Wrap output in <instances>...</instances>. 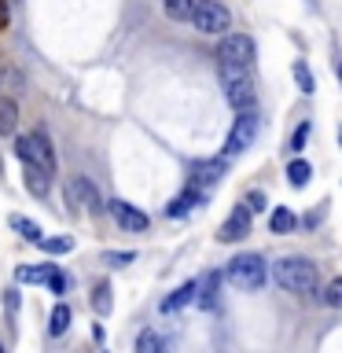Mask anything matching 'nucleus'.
Returning a JSON list of instances; mask_svg holds the SVG:
<instances>
[{
    "instance_id": "1",
    "label": "nucleus",
    "mask_w": 342,
    "mask_h": 353,
    "mask_svg": "<svg viewBox=\"0 0 342 353\" xmlns=\"http://www.w3.org/2000/svg\"><path fill=\"white\" fill-rule=\"evenodd\" d=\"M272 276H276V283H280L283 291L302 294V298H313L316 287H320V272L309 258H280L272 265Z\"/></svg>"
},
{
    "instance_id": "2",
    "label": "nucleus",
    "mask_w": 342,
    "mask_h": 353,
    "mask_svg": "<svg viewBox=\"0 0 342 353\" xmlns=\"http://www.w3.org/2000/svg\"><path fill=\"white\" fill-rule=\"evenodd\" d=\"M228 283L239 287V291H261L265 280H269V265H265L261 254H236V258L228 261Z\"/></svg>"
},
{
    "instance_id": "3",
    "label": "nucleus",
    "mask_w": 342,
    "mask_h": 353,
    "mask_svg": "<svg viewBox=\"0 0 342 353\" xmlns=\"http://www.w3.org/2000/svg\"><path fill=\"white\" fill-rule=\"evenodd\" d=\"M221 81H225V99L232 110H254L258 107V92L247 77V66H221Z\"/></svg>"
},
{
    "instance_id": "4",
    "label": "nucleus",
    "mask_w": 342,
    "mask_h": 353,
    "mask_svg": "<svg viewBox=\"0 0 342 353\" xmlns=\"http://www.w3.org/2000/svg\"><path fill=\"white\" fill-rule=\"evenodd\" d=\"M15 154L22 162L55 173V151H52V143H48L44 132H22V137H15Z\"/></svg>"
},
{
    "instance_id": "5",
    "label": "nucleus",
    "mask_w": 342,
    "mask_h": 353,
    "mask_svg": "<svg viewBox=\"0 0 342 353\" xmlns=\"http://www.w3.org/2000/svg\"><path fill=\"white\" fill-rule=\"evenodd\" d=\"M236 125H232L228 132V143H225V159H236V154H243L250 148L254 140H258V132H261V121L254 110H236Z\"/></svg>"
},
{
    "instance_id": "6",
    "label": "nucleus",
    "mask_w": 342,
    "mask_h": 353,
    "mask_svg": "<svg viewBox=\"0 0 342 353\" xmlns=\"http://www.w3.org/2000/svg\"><path fill=\"white\" fill-rule=\"evenodd\" d=\"M188 19L195 22L199 33H225L232 26L228 8L217 4V0H195V8H192V15H188Z\"/></svg>"
},
{
    "instance_id": "7",
    "label": "nucleus",
    "mask_w": 342,
    "mask_h": 353,
    "mask_svg": "<svg viewBox=\"0 0 342 353\" xmlns=\"http://www.w3.org/2000/svg\"><path fill=\"white\" fill-rule=\"evenodd\" d=\"M254 37L247 33H225V41L217 44V59L221 66H250L254 63Z\"/></svg>"
},
{
    "instance_id": "8",
    "label": "nucleus",
    "mask_w": 342,
    "mask_h": 353,
    "mask_svg": "<svg viewBox=\"0 0 342 353\" xmlns=\"http://www.w3.org/2000/svg\"><path fill=\"white\" fill-rule=\"evenodd\" d=\"M66 203H70V210H85V214H99V195L96 188L88 184V176H70L66 181Z\"/></svg>"
},
{
    "instance_id": "9",
    "label": "nucleus",
    "mask_w": 342,
    "mask_h": 353,
    "mask_svg": "<svg viewBox=\"0 0 342 353\" xmlns=\"http://www.w3.org/2000/svg\"><path fill=\"white\" fill-rule=\"evenodd\" d=\"M107 214L114 217L125 232H143V228H148V214H143V210H137V206H129L125 199H110V203H107Z\"/></svg>"
},
{
    "instance_id": "10",
    "label": "nucleus",
    "mask_w": 342,
    "mask_h": 353,
    "mask_svg": "<svg viewBox=\"0 0 342 353\" xmlns=\"http://www.w3.org/2000/svg\"><path fill=\"white\" fill-rule=\"evenodd\" d=\"M243 236H250V210H247V203H239L236 210H232V214L225 217V225H221V232H217L221 243H236Z\"/></svg>"
},
{
    "instance_id": "11",
    "label": "nucleus",
    "mask_w": 342,
    "mask_h": 353,
    "mask_svg": "<svg viewBox=\"0 0 342 353\" xmlns=\"http://www.w3.org/2000/svg\"><path fill=\"white\" fill-rule=\"evenodd\" d=\"M221 176H225V159L195 162V170H192V188H195V192H203V195H210V188H214Z\"/></svg>"
},
{
    "instance_id": "12",
    "label": "nucleus",
    "mask_w": 342,
    "mask_h": 353,
    "mask_svg": "<svg viewBox=\"0 0 342 353\" xmlns=\"http://www.w3.org/2000/svg\"><path fill=\"white\" fill-rule=\"evenodd\" d=\"M26 170H22V181H26V192L33 199H48L52 192V173L48 170H41V165H30V162H22Z\"/></svg>"
},
{
    "instance_id": "13",
    "label": "nucleus",
    "mask_w": 342,
    "mask_h": 353,
    "mask_svg": "<svg viewBox=\"0 0 342 353\" xmlns=\"http://www.w3.org/2000/svg\"><path fill=\"white\" fill-rule=\"evenodd\" d=\"M203 203H206V195H203V192H195V188H188L184 195H177L173 203L165 206V217H184L192 206H203Z\"/></svg>"
},
{
    "instance_id": "14",
    "label": "nucleus",
    "mask_w": 342,
    "mask_h": 353,
    "mask_svg": "<svg viewBox=\"0 0 342 353\" xmlns=\"http://www.w3.org/2000/svg\"><path fill=\"white\" fill-rule=\"evenodd\" d=\"M188 302H195V280H188L184 287H177L170 298H162V313H177V309H184Z\"/></svg>"
},
{
    "instance_id": "15",
    "label": "nucleus",
    "mask_w": 342,
    "mask_h": 353,
    "mask_svg": "<svg viewBox=\"0 0 342 353\" xmlns=\"http://www.w3.org/2000/svg\"><path fill=\"white\" fill-rule=\"evenodd\" d=\"M55 272V265H22L15 272L19 283H48V276Z\"/></svg>"
},
{
    "instance_id": "16",
    "label": "nucleus",
    "mask_w": 342,
    "mask_h": 353,
    "mask_svg": "<svg viewBox=\"0 0 342 353\" xmlns=\"http://www.w3.org/2000/svg\"><path fill=\"white\" fill-rule=\"evenodd\" d=\"M15 129H19V103L4 96V99H0V132H8V137H11Z\"/></svg>"
},
{
    "instance_id": "17",
    "label": "nucleus",
    "mask_w": 342,
    "mask_h": 353,
    "mask_svg": "<svg viewBox=\"0 0 342 353\" xmlns=\"http://www.w3.org/2000/svg\"><path fill=\"white\" fill-rule=\"evenodd\" d=\"M294 225H298V221H294V214H291L287 206H276V210H272V217H269V228L276 232V236H287V232H291Z\"/></svg>"
},
{
    "instance_id": "18",
    "label": "nucleus",
    "mask_w": 342,
    "mask_h": 353,
    "mask_svg": "<svg viewBox=\"0 0 342 353\" xmlns=\"http://www.w3.org/2000/svg\"><path fill=\"white\" fill-rule=\"evenodd\" d=\"M92 309H96V316H110L114 298H110V287H107V283H96V287H92Z\"/></svg>"
},
{
    "instance_id": "19",
    "label": "nucleus",
    "mask_w": 342,
    "mask_h": 353,
    "mask_svg": "<svg viewBox=\"0 0 342 353\" xmlns=\"http://www.w3.org/2000/svg\"><path fill=\"white\" fill-rule=\"evenodd\" d=\"M37 247L44 250V254H70L74 250V239L70 236H48V239H37Z\"/></svg>"
},
{
    "instance_id": "20",
    "label": "nucleus",
    "mask_w": 342,
    "mask_h": 353,
    "mask_svg": "<svg viewBox=\"0 0 342 353\" xmlns=\"http://www.w3.org/2000/svg\"><path fill=\"white\" fill-rule=\"evenodd\" d=\"M309 176H313V165H309L305 159H294L291 165H287V181H291L294 188H302Z\"/></svg>"
},
{
    "instance_id": "21",
    "label": "nucleus",
    "mask_w": 342,
    "mask_h": 353,
    "mask_svg": "<svg viewBox=\"0 0 342 353\" xmlns=\"http://www.w3.org/2000/svg\"><path fill=\"white\" fill-rule=\"evenodd\" d=\"M66 327H70V309H66L63 302L59 305H55L52 309V320H48V331H52V335H63V331Z\"/></svg>"
},
{
    "instance_id": "22",
    "label": "nucleus",
    "mask_w": 342,
    "mask_h": 353,
    "mask_svg": "<svg viewBox=\"0 0 342 353\" xmlns=\"http://www.w3.org/2000/svg\"><path fill=\"white\" fill-rule=\"evenodd\" d=\"M11 228H15V232H22V236H26L30 243H37V239H41V228L33 225L30 217H19V214H11Z\"/></svg>"
},
{
    "instance_id": "23",
    "label": "nucleus",
    "mask_w": 342,
    "mask_h": 353,
    "mask_svg": "<svg viewBox=\"0 0 342 353\" xmlns=\"http://www.w3.org/2000/svg\"><path fill=\"white\" fill-rule=\"evenodd\" d=\"M162 8H165V15H170V19H188V15H192V8H195V0H162Z\"/></svg>"
},
{
    "instance_id": "24",
    "label": "nucleus",
    "mask_w": 342,
    "mask_h": 353,
    "mask_svg": "<svg viewBox=\"0 0 342 353\" xmlns=\"http://www.w3.org/2000/svg\"><path fill=\"white\" fill-rule=\"evenodd\" d=\"M137 350L140 353H151V350H165V339H159L154 331H143V335L137 339Z\"/></svg>"
},
{
    "instance_id": "25",
    "label": "nucleus",
    "mask_w": 342,
    "mask_h": 353,
    "mask_svg": "<svg viewBox=\"0 0 342 353\" xmlns=\"http://www.w3.org/2000/svg\"><path fill=\"white\" fill-rule=\"evenodd\" d=\"M294 81H298L302 92H313V88H316V81H313V74H309L305 63H294Z\"/></svg>"
},
{
    "instance_id": "26",
    "label": "nucleus",
    "mask_w": 342,
    "mask_h": 353,
    "mask_svg": "<svg viewBox=\"0 0 342 353\" xmlns=\"http://www.w3.org/2000/svg\"><path fill=\"white\" fill-rule=\"evenodd\" d=\"M324 302H328L331 309H339V305H342V280H331V283H328V291H324Z\"/></svg>"
},
{
    "instance_id": "27",
    "label": "nucleus",
    "mask_w": 342,
    "mask_h": 353,
    "mask_svg": "<svg viewBox=\"0 0 342 353\" xmlns=\"http://www.w3.org/2000/svg\"><path fill=\"white\" fill-rule=\"evenodd\" d=\"M137 261V254L132 250H107V265H114V269H121V265Z\"/></svg>"
},
{
    "instance_id": "28",
    "label": "nucleus",
    "mask_w": 342,
    "mask_h": 353,
    "mask_svg": "<svg viewBox=\"0 0 342 353\" xmlns=\"http://www.w3.org/2000/svg\"><path fill=\"white\" fill-rule=\"evenodd\" d=\"M305 140H309V121H302V125H298V129H294V140H291V151L298 154V151H302V148H305Z\"/></svg>"
},
{
    "instance_id": "29",
    "label": "nucleus",
    "mask_w": 342,
    "mask_h": 353,
    "mask_svg": "<svg viewBox=\"0 0 342 353\" xmlns=\"http://www.w3.org/2000/svg\"><path fill=\"white\" fill-rule=\"evenodd\" d=\"M4 313H8V320H15V313H19V294L15 291H4Z\"/></svg>"
},
{
    "instance_id": "30",
    "label": "nucleus",
    "mask_w": 342,
    "mask_h": 353,
    "mask_svg": "<svg viewBox=\"0 0 342 353\" xmlns=\"http://www.w3.org/2000/svg\"><path fill=\"white\" fill-rule=\"evenodd\" d=\"M247 210H250V214H261V210H265V192H250L247 195Z\"/></svg>"
},
{
    "instance_id": "31",
    "label": "nucleus",
    "mask_w": 342,
    "mask_h": 353,
    "mask_svg": "<svg viewBox=\"0 0 342 353\" xmlns=\"http://www.w3.org/2000/svg\"><path fill=\"white\" fill-rule=\"evenodd\" d=\"M48 283H52V291H55V294H63V291H66V276H63V272H52V276H48Z\"/></svg>"
},
{
    "instance_id": "32",
    "label": "nucleus",
    "mask_w": 342,
    "mask_h": 353,
    "mask_svg": "<svg viewBox=\"0 0 342 353\" xmlns=\"http://www.w3.org/2000/svg\"><path fill=\"white\" fill-rule=\"evenodd\" d=\"M4 26H8V4L0 0V30H4Z\"/></svg>"
}]
</instances>
